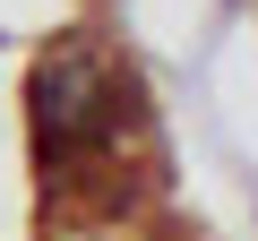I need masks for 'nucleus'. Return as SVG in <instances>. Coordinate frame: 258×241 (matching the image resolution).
Returning <instances> with one entry per match:
<instances>
[{"label":"nucleus","instance_id":"obj_1","mask_svg":"<svg viewBox=\"0 0 258 241\" xmlns=\"http://www.w3.org/2000/svg\"><path fill=\"white\" fill-rule=\"evenodd\" d=\"M35 130H43V155H129L138 78L95 43H60L35 69Z\"/></svg>","mask_w":258,"mask_h":241}]
</instances>
